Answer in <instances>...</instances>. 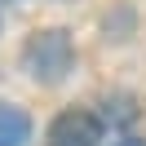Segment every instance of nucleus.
<instances>
[{
	"label": "nucleus",
	"mask_w": 146,
	"mask_h": 146,
	"mask_svg": "<svg viewBox=\"0 0 146 146\" xmlns=\"http://www.w3.org/2000/svg\"><path fill=\"white\" fill-rule=\"evenodd\" d=\"M71 66H75L71 31L44 27V31H31V36H27V44H22V71H27L36 84H58V80H66Z\"/></svg>",
	"instance_id": "nucleus-1"
},
{
	"label": "nucleus",
	"mask_w": 146,
	"mask_h": 146,
	"mask_svg": "<svg viewBox=\"0 0 146 146\" xmlns=\"http://www.w3.org/2000/svg\"><path fill=\"white\" fill-rule=\"evenodd\" d=\"M102 137H106L102 115H93L84 106L58 111L49 119V128H44V146H102Z\"/></svg>",
	"instance_id": "nucleus-2"
},
{
	"label": "nucleus",
	"mask_w": 146,
	"mask_h": 146,
	"mask_svg": "<svg viewBox=\"0 0 146 146\" xmlns=\"http://www.w3.org/2000/svg\"><path fill=\"white\" fill-rule=\"evenodd\" d=\"M31 142V115L13 102H0V146H27Z\"/></svg>",
	"instance_id": "nucleus-3"
},
{
	"label": "nucleus",
	"mask_w": 146,
	"mask_h": 146,
	"mask_svg": "<svg viewBox=\"0 0 146 146\" xmlns=\"http://www.w3.org/2000/svg\"><path fill=\"white\" fill-rule=\"evenodd\" d=\"M111 146H146V137H133V133H124V137H115Z\"/></svg>",
	"instance_id": "nucleus-4"
},
{
	"label": "nucleus",
	"mask_w": 146,
	"mask_h": 146,
	"mask_svg": "<svg viewBox=\"0 0 146 146\" xmlns=\"http://www.w3.org/2000/svg\"><path fill=\"white\" fill-rule=\"evenodd\" d=\"M0 5H13V0H0Z\"/></svg>",
	"instance_id": "nucleus-5"
}]
</instances>
